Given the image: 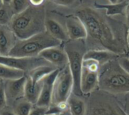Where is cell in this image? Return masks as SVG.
I'll return each instance as SVG.
<instances>
[{"label":"cell","mask_w":129,"mask_h":115,"mask_svg":"<svg viewBox=\"0 0 129 115\" xmlns=\"http://www.w3.org/2000/svg\"><path fill=\"white\" fill-rule=\"evenodd\" d=\"M84 24L88 36L95 43L115 54L124 52V46L119 39L116 37L110 24L95 10L86 7L76 12ZM87 36V37H88Z\"/></svg>","instance_id":"6da1fadb"},{"label":"cell","mask_w":129,"mask_h":115,"mask_svg":"<svg viewBox=\"0 0 129 115\" xmlns=\"http://www.w3.org/2000/svg\"><path fill=\"white\" fill-rule=\"evenodd\" d=\"M45 19L43 6L30 5L12 17L10 28L18 39H25L45 31Z\"/></svg>","instance_id":"7a4b0ae2"},{"label":"cell","mask_w":129,"mask_h":115,"mask_svg":"<svg viewBox=\"0 0 129 115\" xmlns=\"http://www.w3.org/2000/svg\"><path fill=\"white\" fill-rule=\"evenodd\" d=\"M60 41L46 30L25 39H17L8 55L14 57H36L45 49L59 46Z\"/></svg>","instance_id":"3957f363"},{"label":"cell","mask_w":129,"mask_h":115,"mask_svg":"<svg viewBox=\"0 0 129 115\" xmlns=\"http://www.w3.org/2000/svg\"><path fill=\"white\" fill-rule=\"evenodd\" d=\"M104 68L99 73L101 89L111 93H129V74L114 60L104 64Z\"/></svg>","instance_id":"277c9868"},{"label":"cell","mask_w":129,"mask_h":115,"mask_svg":"<svg viewBox=\"0 0 129 115\" xmlns=\"http://www.w3.org/2000/svg\"><path fill=\"white\" fill-rule=\"evenodd\" d=\"M73 91V79L69 65L60 70L54 84L51 104L67 102Z\"/></svg>","instance_id":"5b68a950"},{"label":"cell","mask_w":129,"mask_h":115,"mask_svg":"<svg viewBox=\"0 0 129 115\" xmlns=\"http://www.w3.org/2000/svg\"><path fill=\"white\" fill-rule=\"evenodd\" d=\"M65 52L68 57V65L71 71L73 79V93L74 95L82 96L81 91V76L83 67V57L82 54L78 49H76L73 45H67L65 47Z\"/></svg>","instance_id":"8992f818"},{"label":"cell","mask_w":129,"mask_h":115,"mask_svg":"<svg viewBox=\"0 0 129 115\" xmlns=\"http://www.w3.org/2000/svg\"><path fill=\"white\" fill-rule=\"evenodd\" d=\"M0 64L11 68L22 71L23 72L25 71L29 72L39 66L49 64V63L47 61H45L40 56L14 57L9 55L5 56L1 55H0Z\"/></svg>","instance_id":"52a82bcc"},{"label":"cell","mask_w":129,"mask_h":115,"mask_svg":"<svg viewBox=\"0 0 129 115\" xmlns=\"http://www.w3.org/2000/svg\"><path fill=\"white\" fill-rule=\"evenodd\" d=\"M59 72L60 69L56 68L42 80V89L36 105L48 108L51 105L54 84Z\"/></svg>","instance_id":"ba28073f"},{"label":"cell","mask_w":129,"mask_h":115,"mask_svg":"<svg viewBox=\"0 0 129 115\" xmlns=\"http://www.w3.org/2000/svg\"><path fill=\"white\" fill-rule=\"evenodd\" d=\"M39 56L58 68H63L68 65V57L67 52L65 50L58 48V46L45 49L40 52Z\"/></svg>","instance_id":"9c48e42d"},{"label":"cell","mask_w":129,"mask_h":115,"mask_svg":"<svg viewBox=\"0 0 129 115\" xmlns=\"http://www.w3.org/2000/svg\"><path fill=\"white\" fill-rule=\"evenodd\" d=\"M26 77L24 75L22 77L14 80H7L5 86L7 102H14L24 96V89Z\"/></svg>","instance_id":"30bf717a"},{"label":"cell","mask_w":129,"mask_h":115,"mask_svg":"<svg viewBox=\"0 0 129 115\" xmlns=\"http://www.w3.org/2000/svg\"><path fill=\"white\" fill-rule=\"evenodd\" d=\"M67 32L69 39L72 40H79L88 36L86 28L82 21L77 17H70L66 20Z\"/></svg>","instance_id":"8fae6325"},{"label":"cell","mask_w":129,"mask_h":115,"mask_svg":"<svg viewBox=\"0 0 129 115\" xmlns=\"http://www.w3.org/2000/svg\"><path fill=\"white\" fill-rule=\"evenodd\" d=\"M99 83V72H92L82 67L81 76V91L82 94H89Z\"/></svg>","instance_id":"7c38bea8"},{"label":"cell","mask_w":129,"mask_h":115,"mask_svg":"<svg viewBox=\"0 0 129 115\" xmlns=\"http://www.w3.org/2000/svg\"><path fill=\"white\" fill-rule=\"evenodd\" d=\"M15 35L11 28L6 25H0V55H8L14 46Z\"/></svg>","instance_id":"4fadbf2b"},{"label":"cell","mask_w":129,"mask_h":115,"mask_svg":"<svg viewBox=\"0 0 129 115\" xmlns=\"http://www.w3.org/2000/svg\"><path fill=\"white\" fill-rule=\"evenodd\" d=\"M117 54L105 49H92L84 54L83 60L91 59L98 61L100 65H104L110 61L115 60Z\"/></svg>","instance_id":"5bb4252c"},{"label":"cell","mask_w":129,"mask_h":115,"mask_svg":"<svg viewBox=\"0 0 129 115\" xmlns=\"http://www.w3.org/2000/svg\"><path fill=\"white\" fill-rule=\"evenodd\" d=\"M41 89L42 81L34 82L29 76L26 77L24 89V98L26 100H27L33 105H36L39 99Z\"/></svg>","instance_id":"9a60e30c"},{"label":"cell","mask_w":129,"mask_h":115,"mask_svg":"<svg viewBox=\"0 0 129 115\" xmlns=\"http://www.w3.org/2000/svg\"><path fill=\"white\" fill-rule=\"evenodd\" d=\"M45 24V30L53 37L56 38L60 42L67 41L69 39L67 30H64V28L58 21L51 18H46Z\"/></svg>","instance_id":"2e32d148"},{"label":"cell","mask_w":129,"mask_h":115,"mask_svg":"<svg viewBox=\"0 0 129 115\" xmlns=\"http://www.w3.org/2000/svg\"><path fill=\"white\" fill-rule=\"evenodd\" d=\"M128 5V2L127 1L117 2L115 4H110V5H101L95 3L94 6L98 8L101 9H105L106 10V14L107 16H114V15H119L122 14L127 8V6Z\"/></svg>","instance_id":"e0dca14e"},{"label":"cell","mask_w":129,"mask_h":115,"mask_svg":"<svg viewBox=\"0 0 129 115\" xmlns=\"http://www.w3.org/2000/svg\"><path fill=\"white\" fill-rule=\"evenodd\" d=\"M67 102L70 115H85L86 105L82 99L75 96H70Z\"/></svg>","instance_id":"ac0fdd59"},{"label":"cell","mask_w":129,"mask_h":115,"mask_svg":"<svg viewBox=\"0 0 129 115\" xmlns=\"http://www.w3.org/2000/svg\"><path fill=\"white\" fill-rule=\"evenodd\" d=\"M56 68L53 67L51 65H42L39 66L33 71L29 72V77L34 82H40L43 78H45L47 75L54 71Z\"/></svg>","instance_id":"d6986e66"},{"label":"cell","mask_w":129,"mask_h":115,"mask_svg":"<svg viewBox=\"0 0 129 115\" xmlns=\"http://www.w3.org/2000/svg\"><path fill=\"white\" fill-rule=\"evenodd\" d=\"M24 76V72L0 64V79L14 80Z\"/></svg>","instance_id":"ffe728a7"},{"label":"cell","mask_w":129,"mask_h":115,"mask_svg":"<svg viewBox=\"0 0 129 115\" xmlns=\"http://www.w3.org/2000/svg\"><path fill=\"white\" fill-rule=\"evenodd\" d=\"M33 105L27 100H22L17 103L14 108V113L17 115H29Z\"/></svg>","instance_id":"44dd1931"},{"label":"cell","mask_w":129,"mask_h":115,"mask_svg":"<svg viewBox=\"0 0 129 115\" xmlns=\"http://www.w3.org/2000/svg\"><path fill=\"white\" fill-rule=\"evenodd\" d=\"M29 0H12L11 7L15 14H18L25 10L28 5Z\"/></svg>","instance_id":"7402d4cb"},{"label":"cell","mask_w":129,"mask_h":115,"mask_svg":"<svg viewBox=\"0 0 129 115\" xmlns=\"http://www.w3.org/2000/svg\"><path fill=\"white\" fill-rule=\"evenodd\" d=\"M100 67H101L100 64L94 60H91V59L83 60V67L90 71L99 72Z\"/></svg>","instance_id":"603a6c76"},{"label":"cell","mask_w":129,"mask_h":115,"mask_svg":"<svg viewBox=\"0 0 129 115\" xmlns=\"http://www.w3.org/2000/svg\"><path fill=\"white\" fill-rule=\"evenodd\" d=\"M11 18H10V14L7 8L4 6L0 8V25H6Z\"/></svg>","instance_id":"cb8c5ba5"},{"label":"cell","mask_w":129,"mask_h":115,"mask_svg":"<svg viewBox=\"0 0 129 115\" xmlns=\"http://www.w3.org/2000/svg\"><path fill=\"white\" fill-rule=\"evenodd\" d=\"M48 108L38 106L36 105H33L29 115H45Z\"/></svg>","instance_id":"d4e9b609"},{"label":"cell","mask_w":129,"mask_h":115,"mask_svg":"<svg viewBox=\"0 0 129 115\" xmlns=\"http://www.w3.org/2000/svg\"><path fill=\"white\" fill-rule=\"evenodd\" d=\"M7 104V98L5 91V86L0 83V110H2Z\"/></svg>","instance_id":"484cf974"},{"label":"cell","mask_w":129,"mask_h":115,"mask_svg":"<svg viewBox=\"0 0 129 115\" xmlns=\"http://www.w3.org/2000/svg\"><path fill=\"white\" fill-rule=\"evenodd\" d=\"M94 115H116V111H111L110 108H98L94 111ZM118 115V114H117Z\"/></svg>","instance_id":"4316f807"},{"label":"cell","mask_w":129,"mask_h":115,"mask_svg":"<svg viewBox=\"0 0 129 115\" xmlns=\"http://www.w3.org/2000/svg\"><path fill=\"white\" fill-rule=\"evenodd\" d=\"M118 63L120 65V67L129 74V58L125 57L120 58L118 61Z\"/></svg>","instance_id":"83f0119b"},{"label":"cell","mask_w":129,"mask_h":115,"mask_svg":"<svg viewBox=\"0 0 129 115\" xmlns=\"http://www.w3.org/2000/svg\"><path fill=\"white\" fill-rule=\"evenodd\" d=\"M54 3L62 6H71L74 4L76 0H51Z\"/></svg>","instance_id":"f1b7e54d"},{"label":"cell","mask_w":129,"mask_h":115,"mask_svg":"<svg viewBox=\"0 0 129 115\" xmlns=\"http://www.w3.org/2000/svg\"><path fill=\"white\" fill-rule=\"evenodd\" d=\"M45 0H29L30 5L34 6H41Z\"/></svg>","instance_id":"f546056e"},{"label":"cell","mask_w":129,"mask_h":115,"mask_svg":"<svg viewBox=\"0 0 129 115\" xmlns=\"http://www.w3.org/2000/svg\"><path fill=\"white\" fill-rule=\"evenodd\" d=\"M1 115H17L14 111H10V110H5V111H2V113L0 114Z\"/></svg>","instance_id":"4dcf8cb0"},{"label":"cell","mask_w":129,"mask_h":115,"mask_svg":"<svg viewBox=\"0 0 129 115\" xmlns=\"http://www.w3.org/2000/svg\"><path fill=\"white\" fill-rule=\"evenodd\" d=\"M126 20H127V23L129 25V3L127 6V8H126Z\"/></svg>","instance_id":"1f68e13d"},{"label":"cell","mask_w":129,"mask_h":115,"mask_svg":"<svg viewBox=\"0 0 129 115\" xmlns=\"http://www.w3.org/2000/svg\"><path fill=\"white\" fill-rule=\"evenodd\" d=\"M11 1H12V0H3L4 3H5V4H6V5L11 4Z\"/></svg>","instance_id":"d6a6232c"},{"label":"cell","mask_w":129,"mask_h":115,"mask_svg":"<svg viewBox=\"0 0 129 115\" xmlns=\"http://www.w3.org/2000/svg\"><path fill=\"white\" fill-rule=\"evenodd\" d=\"M127 42H128V49L129 51V28L128 30V36H127Z\"/></svg>","instance_id":"836d02e7"},{"label":"cell","mask_w":129,"mask_h":115,"mask_svg":"<svg viewBox=\"0 0 129 115\" xmlns=\"http://www.w3.org/2000/svg\"><path fill=\"white\" fill-rule=\"evenodd\" d=\"M109 2L111 4H115V3H117L118 2V0H109Z\"/></svg>","instance_id":"e575fe53"},{"label":"cell","mask_w":129,"mask_h":115,"mask_svg":"<svg viewBox=\"0 0 129 115\" xmlns=\"http://www.w3.org/2000/svg\"><path fill=\"white\" fill-rule=\"evenodd\" d=\"M4 5H5V3L3 2V0H0V8H2L4 6Z\"/></svg>","instance_id":"d590c367"},{"label":"cell","mask_w":129,"mask_h":115,"mask_svg":"<svg viewBox=\"0 0 129 115\" xmlns=\"http://www.w3.org/2000/svg\"><path fill=\"white\" fill-rule=\"evenodd\" d=\"M61 115H70V111H66V112L63 113Z\"/></svg>","instance_id":"8d00e7d4"},{"label":"cell","mask_w":129,"mask_h":115,"mask_svg":"<svg viewBox=\"0 0 129 115\" xmlns=\"http://www.w3.org/2000/svg\"><path fill=\"white\" fill-rule=\"evenodd\" d=\"M0 83H1V79H0Z\"/></svg>","instance_id":"74e56055"},{"label":"cell","mask_w":129,"mask_h":115,"mask_svg":"<svg viewBox=\"0 0 129 115\" xmlns=\"http://www.w3.org/2000/svg\"><path fill=\"white\" fill-rule=\"evenodd\" d=\"M125 1H127V2H128V1H129V0H125Z\"/></svg>","instance_id":"f35d334b"},{"label":"cell","mask_w":129,"mask_h":115,"mask_svg":"<svg viewBox=\"0 0 129 115\" xmlns=\"http://www.w3.org/2000/svg\"><path fill=\"white\" fill-rule=\"evenodd\" d=\"M45 115H51V114H45Z\"/></svg>","instance_id":"ab89813d"},{"label":"cell","mask_w":129,"mask_h":115,"mask_svg":"<svg viewBox=\"0 0 129 115\" xmlns=\"http://www.w3.org/2000/svg\"><path fill=\"white\" fill-rule=\"evenodd\" d=\"M0 115H1V114H0Z\"/></svg>","instance_id":"60d3db41"}]
</instances>
